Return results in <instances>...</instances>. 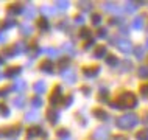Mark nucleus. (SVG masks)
<instances>
[{
	"label": "nucleus",
	"mask_w": 148,
	"mask_h": 140,
	"mask_svg": "<svg viewBox=\"0 0 148 140\" xmlns=\"http://www.w3.org/2000/svg\"><path fill=\"white\" fill-rule=\"evenodd\" d=\"M139 123V118L136 114H125L123 117H120L117 120V126L122 128V129H131Z\"/></svg>",
	"instance_id": "f257e3e1"
},
{
	"label": "nucleus",
	"mask_w": 148,
	"mask_h": 140,
	"mask_svg": "<svg viewBox=\"0 0 148 140\" xmlns=\"http://www.w3.org/2000/svg\"><path fill=\"white\" fill-rule=\"evenodd\" d=\"M119 104H120V107H134L137 104V100H136V97L131 92H125L119 98Z\"/></svg>",
	"instance_id": "f03ea898"
},
{
	"label": "nucleus",
	"mask_w": 148,
	"mask_h": 140,
	"mask_svg": "<svg viewBox=\"0 0 148 140\" xmlns=\"http://www.w3.org/2000/svg\"><path fill=\"white\" fill-rule=\"evenodd\" d=\"M92 137H94V140H108L109 139V129L106 126H100L98 129L92 132Z\"/></svg>",
	"instance_id": "7ed1b4c3"
},
{
	"label": "nucleus",
	"mask_w": 148,
	"mask_h": 140,
	"mask_svg": "<svg viewBox=\"0 0 148 140\" xmlns=\"http://www.w3.org/2000/svg\"><path fill=\"white\" fill-rule=\"evenodd\" d=\"M117 47L123 53H131V50H133V44H131V41H128V39H119Z\"/></svg>",
	"instance_id": "20e7f679"
},
{
	"label": "nucleus",
	"mask_w": 148,
	"mask_h": 140,
	"mask_svg": "<svg viewBox=\"0 0 148 140\" xmlns=\"http://www.w3.org/2000/svg\"><path fill=\"white\" fill-rule=\"evenodd\" d=\"M61 94H62V87L58 86L56 89H55V92L51 94V97H50V103H51V104H58V103L61 101Z\"/></svg>",
	"instance_id": "39448f33"
},
{
	"label": "nucleus",
	"mask_w": 148,
	"mask_h": 140,
	"mask_svg": "<svg viewBox=\"0 0 148 140\" xmlns=\"http://www.w3.org/2000/svg\"><path fill=\"white\" fill-rule=\"evenodd\" d=\"M62 78H64V81H66V83H70L72 84V83L77 81V73H75L73 70H66L62 73Z\"/></svg>",
	"instance_id": "423d86ee"
},
{
	"label": "nucleus",
	"mask_w": 148,
	"mask_h": 140,
	"mask_svg": "<svg viewBox=\"0 0 148 140\" xmlns=\"http://www.w3.org/2000/svg\"><path fill=\"white\" fill-rule=\"evenodd\" d=\"M38 135H45V131L42 129L41 126H34V128H30L28 129V137H38Z\"/></svg>",
	"instance_id": "0eeeda50"
},
{
	"label": "nucleus",
	"mask_w": 148,
	"mask_h": 140,
	"mask_svg": "<svg viewBox=\"0 0 148 140\" xmlns=\"http://www.w3.org/2000/svg\"><path fill=\"white\" fill-rule=\"evenodd\" d=\"M103 8H105V10L108 11V13H112V14H120L122 13V11H120V8L115 5V3H103Z\"/></svg>",
	"instance_id": "6e6552de"
},
{
	"label": "nucleus",
	"mask_w": 148,
	"mask_h": 140,
	"mask_svg": "<svg viewBox=\"0 0 148 140\" xmlns=\"http://www.w3.org/2000/svg\"><path fill=\"white\" fill-rule=\"evenodd\" d=\"M58 118H59V114H58V111H55V109H49V111H47V120H49L50 123H53V125H56Z\"/></svg>",
	"instance_id": "1a4fd4ad"
},
{
	"label": "nucleus",
	"mask_w": 148,
	"mask_h": 140,
	"mask_svg": "<svg viewBox=\"0 0 148 140\" xmlns=\"http://www.w3.org/2000/svg\"><path fill=\"white\" fill-rule=\"evenodd\" d=\"M21 70L22 69H21V67H17V66H16V67H10V69L5 72V75H6V78H13L17 73H21Z\"/></svg>",
	"instance_id": "9d476101"
},
{
	"label": "nucleus",
	"mask_w": 148,
	"mask_h": 140,
	"mask_svg": "<svg viewBox=\"0 0 148 140\" xmlns=\"http://www.w3.org/2000/svg\"><path fill=\"white\" fill-rule=\"evenodd\" d=\"M45 89H47V87H45V83H44V81H38L33 86V90L36 92V94H42V92H45Z\"/></svg>",
	"instance_id": "9b49d317"
},
{
	"label": "nucleus",
	"mask_w": 148,
	"mask_h": 140,
	"mask_svg": "<svg viewBox=\"0 0 148 140\" xmlns=\"http://www.w3.org/2000/svg\"><path fill=\"white\" fill-rule=\"evenodd\" d=\"M8 13H10V14H21L22 13V6L21 5H16V3H14V5H10V6H8Z\"/></svg>",
	"instance_id": "f8f14e48"
},
{
	"label": "nucleus",
	"mask_w": 148,
	"mask_h": 140,
	"mask_svg": "<svg viewBox=\"0 0 148 140\" xmlns=\"http://www.w3.org/2000/svg\"><path fill=\"white\" fill-rule=\"evenodd\" d=\"M98 72H100V67H89V69H84V75L90 78V76H95Z\"/></svg>",
	"instance_id": "ddd939ff"
},
{
	"label": "nucleus",
	"mask_w": 148,
	"mask_h": 140,
	"mask_svg": "<svg viewBox=\"0 0 148 140\" xmlns=\"http://www.w3.org/2000/svg\"><path fill=\"white\" fill-rule=\"evenodd\" d=\"M39 118V114H38V111H31V112H27L25 114V120L27 122H34V120H38Z\"/></svg>",
	"instance_id": "4468645a"
},
{
	"label": "nucleus",
	"mask_w": 148,
	"mask_h": 140,
	"mask_svg": "<svg viewBox=\"0 0 148 140\" xmlns=\"http://www.w3.org/2000/svg\"><path fill=\"white\" fill-rule=\"evenodd\" d=\"M21 31H22L23 36H28V34L33 33V27L28 25V23H23V25H21Z\"/></svg>",
	"instance_id": "2eb2a0df"
},
{
	"label": "nucleus",
	"mask_w": 148,
	"mask_h": 140,
	"mask_svg": "<svg viewBox=\"0 0 148 140\" xmlns=\"http://www.w3.org/2000/svg\"><path fill=\"white\" fill-rule=\"evenodd\" d=\"M142 27H143V17H142V16H137V17L134 19V22H133V28L140 30Z\"/></svg>",
	"instance_id": "dca6fc26"
},
{
	"label": "nucleus",
	"mask_w": 148,
	"mask_h": 140,
	"mask_svg": "<svg viewBox=\"0 0 148 140\" xmlns=\"http://www.w3.org/2000/svg\"><path fill=\"white\" fill-rule=\"evenodd\" d=\"M94 117H97L100 120H108V114L105 111H101V109H95L94 111Z\"/></svg>",
	"instance_id": "f3484780"
},
{
	"label": "nucleus",
	"mask_w": 148,
	"mask_h": 140,
	"mask_svg": "<svg viewBox=\"0 0 148 140\" xmlns=\"http://www.w3.org/2000/svg\"><path fill=\"white\" fill-rule=\"evenodd\" d=\"M139 3H134V2H126L125 3V11L126 13H134L136 11V6H137Z\"/></svg>",
	"instance_id": "a211bd4d"
},
{
	"label": "nucleus",
	"mask_w": 148,
	"mask_h": 140,
	"mask_svg": "<svg viewBox=\"0 0 148 140\" xmlns=\"http://www.w3.org/2000/svg\"><path fill=\"white\" fill-rule=\"evenodd\" d=\"M94 56L95 58H103V56H106V47H97V50L94 51Z\"/></svg>",
	"instance_id": "6ab92c4d"
},
{
	"label": "nucleus",
	"mask_w": 148,
	"mask_h": 140,
	"mask_svg": "<svg viewBox=\"0 0 148 140\" xmlns=\"http://www.w3.org/2000/svg\"><path fill=\"white\" fill-rule=\"evenodd\" d=\"M25 87H27V83L22 81V79H21V81H16L13 84V90H23Z\"/></svg>",
	"instance_id": "aec40b11"
},
{
	"label": "nucleus",
	"mask_w": 148,
	"mask_h": 140,
	"mask_svg": "<svg viewBox=\"0 0 148 140\" xmlns=\"http://www.w3.org/2000/svg\"><path fill=\"white\" fill-rule=\"evenodd\" d=\"M136 139H137V140H148V129L139 131L137 135H136Z\"/></svg>",
	"instance_id": "412c9836"
},
{
	"label": "nucleus",
	"mask_w": 148,
	"mask_h": 140,
	"mask_svg": "<svg viewBox=\"0 0 148 140\" xmlns=\"http://www.w3.org/2000/svg\"><path fill=\"white\" fill-rule=\"evenodd\" d=\"M55 6L59 8V11L62 13V11H66L67 8H69V2H56V3H55Z\"/></svg>",
	"instance_id": "4be33fe9"
},
{
	"label": "nucleus",
	"mask_w": 148,
	"mask_h": 140,
	"mask_svg": "<svg viewBox=\"0 0 148 140\" xmlns=\"http://www.w3.org/2000/svg\"><path fill=\"white\" fill-rule=\"evenodd\" d=\"M41 69L44 72H51V69H53V64H51V61H47V62H42Z\"/></svg>",
	"instance_id": "5701e85b"
},
{
	"label": "nucleus",
	"mask_w": 148,
	"mask_h": 140,
	"mask_svg": "<svg viewBox=\"0 0 148 140\" xmlns=\"http://www.w3.org/2000/svg\"><path fill=\"white\" fill-rule=\"evenodd\" d=\"M134 53H136V58H137V59H142L143 55H145V50H143L142 47H139V48L134 50Z\"/></svg>",
	"instance_id": "b1692460"
},
{
	"label": "nucleus",
	"mask_w": 148,
	"mask_h": 140,
	"mask_svg": "<svg viewBox=\"0 0 148 140\" xmlns=\"http://www.w3.org/2000/svg\"><path fill=\"white\" fill-rule=\"evenodd\" d=\"M23 104H25V98H23V97H19V98L14 100V106L16 107H22Z\"/></svg>",
	"instance_id": "393cba45"
},
{
	"label": "nucleus",
	"mask_w": 148,
	"mask_h": 140,
	"mask_svg": "<svg viewBox=\"0 0 148 140\" xmlns=\"http://www.w3.org/2000/svg\"><path fill=\"white\" fill-rule=\"evenodd\" d=\"M92 22H94V25H100L101 23V16L100 14H92Z\"/></svg>",
	"instance_id": "a878e982"
},
{
	"label": "nucleus",
	"mask_w": 148,
	"mask_h": 140,
	"mask_svg": "<svg viewBox=\"0 0 148 140\" xmlns=\"http://www.w3.org/2000/svg\"><path fill=\"white\" fill-rule=\"evenodd\" d=\"M42 104V100L39 98V97H34V98H31V106H34V107H39Z\"/></svg>",
	"instance_id": "bb28decb"
},
{
	"label": "nucleus",
	"mask_w": 148,
	"mask_h": 140,
	"mask_svg": "<svg viewBox=\"0 0 148 140\" xmlns=\"http://www.w3.org/2000/svg\"><path fill=\"white\" fill-rule=\"evenodd\" d=\"M139 76L148 78V67H140V69H139Z\"/></svg>",
	"instance_id": "cd10ccee"
},
{
	"label": "nucleus",
	"mask_w": 148,
	"mask_h": 140,
	"mask_svg": "<svg viewBox=\"0 0 148 140\" xmlns=\"http://www.w3.org/2000/svg\"><path fill=\"white\" fill-rule=\"evenodd\" d=\"M38 23H39V28H41V30H49V22H47L45 19H41Z\"/></svg>",
	"instance_id": "c85d7f7f"
},
{
	"label": "nucleus",
	"mask_w": 148,
	"mask_h": 140,
	"mask_svg": "<svg viewBox=\"0 0 148 140\" xmlns=\"http://www.w3.org/2000/svg\"><path fill=\"white\" fill-rule=\"evenodd\" d=\"M34 16H36L34 8H30V10H27V13H25V17H27V19H33Z\"/></svg>",
	"instance_id": "c756f323"
},
{
	"label": "nucleus",
	"mask_w": 148,
	"mask_h": 140,
	"mask_svg": "<svg viewBox=\"0 0 148 140\" xmlns=\"http://www.w3.org/2000/svg\"><path fill=\"white\" fill-rule=\"evenodd\" d=\"M79 36H81L83 39H87V38L90 36V30H87V28H83L81 33H79Z\"/></svg>",
	"instance_id": "7c9ffc66"
},
{
	"label": "nucleus",
	"mask_w": 148,
	"mask_h": 140,
	"mask_svg": "<svg viewBox=\"0 0 148 140\" xmlns=\"http://www.w3.org/2000/svg\"><path fill=\"white\" fill-rule=\"evenodd\" d=\"M44 51H45V53L49 55V56H58V55H59V51L55 50V48H45Z\"/></svg>",
	"instance_id": "2f4dec72"
},
{
	"label": "nucleus",
	"mask_w": 148,
	"mask_h": 140,
	"mask_svg": "<svg viewBox=\"0 0 148 140\" xmlns=\"http://www.w3.org/2000/svg\"><path fill=\"white\" fill-rule=\"evenodd\" d=\"M140 94L143 95V97L148 98V84H142L140 86Z\"/></svg>",
	"instance_id": "473e14b6"
},
{
	"label": "nucleus",
	"mask_w": 148,
	"mask_h": 140,
	"mask_svg": "<svg viewBox=\"0 0 148 140\" xmlns=\"http://www.w3.org/2000/svg\"><path fill=\"white\" fill-rule=\"evenodd\" d=\"M73 22H75V25H83V23H84V17H83V16H77V17L73 19Z\"/></svg>",
	"instance_id": "72a5a7b5"
},
{
	"label": "nucleus",
	"mask_w": 148,
	"mask_h": 140,
	"mask_svg": "<svg viewBox=\"0 0 148 140\" xmlns=\"http://www.w3.org/2000/svg\"><path fill=\"white\" fill-rule=\"evenodd\" d=\"M106 61H108L109 66H115V64H117V58H115V56H108Z\"/></svg>",
	"instance_id": "f704fd0d"
},
{
	"label": "nucleus",
	"mask_w": 148,
	"mask_h": 140,
	"mask_svg": "<svg viewBox=\"0 0 148 140\" xmlns=\"http://www.w3.org/2000/svg\"><path fill=\"white\" fill-rule=\"evenodd\" d=\"M106 36H108V31H106V28H100V30H98V38L105 39Z\"/></svg>",
	"instance_id": "c9c22d12"
},
{
	"label": "nucleus",
	"mask_w": 148,
	"mask_h": 140,
	"mask_svg": "<svg viewBox=\"0 0 148 140\" xmlns=\"http://www.w3.org/2000/svg\"><path fill=\"white\" fill-rule=\"evenodd\" d=\"M64 47H66V48H64L66 51H69L70 55H75V50H73V45H72V44H66Z\"/></svg>",
	"instance_id": "e433bc0d"
},
{
	"label": "nucleus",
	"mask_w": 148,
	"mask_h": 140,
	"mask_svg": "<svg viewBox=\"0 0 148 140\" xmlns=\"http://www.w3.org/2000/svg\"><path fill=\"white\" fill-rule=\"evenodd\" d=\"M79 6H81V8H84L86 11H89L90 8H92V5H90V3H87V2H83V3H79Z\"/></svg>",
	"instance_id": "4c0bfd02"
},
{
	"label": "nucleus",
	"mask_w": 148,
	"mask_h": 140,
	"mask_svg": "<svg viewBox=\"0 0 148 140\" xmlns=\"http://www.w3.org/2000/svg\"><path fill=\"white\" fill-rule=\"evenodd\" d=\"M59 135H61L62 139H67L70 134H69V131H66V129H61V131H59Z\"/></svg>",
	"instance_id": "58836bf2"
},
{
	"label": "nucleus",
	"mask_w": 148,
	"mask_h": 140,
	"mask_svg": "<svg viewBox=\"0 0 148 140\" xmlns=\"http://www.w3.org/2000/svg\"><path fill=\"white\" fill-rule=\"evenodd\" d=\"M42 13H45V14H55L56 11H53L51 8H42Z\"/></svg>",
	"instance_id": "ea45409f"
},
{
	"label": "nucleus",
	"mask_w": 148,
	"mask_h": 140,
	"mask_svg": "<svg viewBox=\"0 0 148 140\" xmlns=\"http://www.w3.org/2000/svg\"><path fill=\"white\" fill-rule=\"evenodd\" d=\"M67 64H69V59H61V62H59V69H62V67H66Z\"/></svg>",
	"instance_id": "a19ab883"
},
{
	"label": "nucleus",
	"mask_w": 148,
	"mask_h": 140,
	"mask_svg": "<svg viewBox=\"0 0 148 140\" xmlns=\"http://www.w3.org/2000/svg\"><path fill=\"white\" fill-rule=\"evenodd\" d=\"M0 112H2L3 115H8V107L3 106V104H0Z\"/></svg>",
	"instance_id": "79ce46f5"
},
{
	"label": "nucleus",
	"mask_w": 148,
	"mask_h": 140,
	"mask_svg": "<svg viewBox=\"0 0 148 140\" xmlns=\"http://www.w3.org/2000/svg\"><path fill=\"white\" fill-rule=\"evenodd\" d=\"M72 101H73V100H72V97H67V98H66V101H64V106H66V107H67V106H70V104H72Z\"/></svg>",
	"instance_id": "37998d69"
},
{
	"label": "nucleus",
	"mask_w": 148,
	"mask_h": 140,
	"mask_svg": "<svg viewBox=\"0 0 148 140\" xmlns=\"http://www.w3.org/2000/svg\"><path fill=\"white\" fill-rule=\"evenodd\" d=\"M123 69H125V70H131V69H133V66H131L128 61H125V64H123Z\"/></svg>",
	"instance_id": "c03bdc74"
},
{
	"label": "nucleus",
	"mask_w": 148,
	"mask_h": 140,
	"mask_svg": "<svg viewBox=\"0 0 148 140\" xmlns=\"http://www.w3.org/2000/svg\"><path fill=\"white\" fill-rule=\"evenodd\" d=\"M5 27H8V28H11V27H16V22H14V20H8V22L5 23Z\"/></svg>",
	"instance_id": "a18cd8bd"
},
{
	"label": "nucleus",
	"mask_w": 148,
	"mask_h": 140,
	"mask_svg": "<svg viewBox=\"0 0 148 140\" xmlns=\"http://www.w3.org/2000/svg\"><path fill=\"white\" fill-rule=\"evenodd\" d=\"M6 39H8V36L5 33H0V42H5Z\"/></svg>",
	"instance_id": "49530a36"
},
{
	"label": "nucleus",
	"mask_w": 148,
	"mask_h": 140,
	"mask_svg": "<svg viewBox=\"0 0 148 140\" xmlns=\"http://www.w3.org/2000/svg\"><path fill=\"white\" fill-rule=\"evenodd\" d=\"M92 45H94V41H89V42H87L86 45H84V48H86V50H89V48H90Z\"/></svg>",
	"instance_id": "de8ad7c7"
},
{
	"label": "nucleus",
	"mask_w": 148,
	"mask_h": 140,
	"mask_svg": "<svg viewBox=\"0 0 148 140\" xmlns=\"http://www.w3.org/2000/svg\"><path fill=\"white\" fill-rule=\"evenodd\" d=\"M2 62H3V61H2V58H0V64H2Z\"/></svg>",
	"instance_id": "09e8293b"
},
{
	"label": "nucleus",
	"mask_w": 148,
	"mask_h": 140,
	"mask_svg": "<svg viewBox=\"0 0 148 140\" xmlns=\"http://www.w3.org/2000/svg\"><path fill=\"white\" fill-rule=\"evenodd\" d=\"M147 47H148V39H147Z\"/></svg>",
	"instance_id": "8fccbe9b"
},
{
	"label": "nucleus",
	"mask_w": 148,
	"mask_h": 140,
	"mask_svg": "<svg viewBox=\"0 0 148 140\" xmlns=\"http://www.w3.org/2000/svg\"><path fill=\"white\" fill-rule=\"evenodd\" d=\"M2 76H3V75H2V73H0V78H2Z\"/></svg>",
	"instance_id": "3c124183"
}]
</instances>
